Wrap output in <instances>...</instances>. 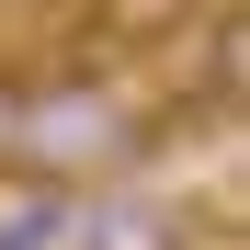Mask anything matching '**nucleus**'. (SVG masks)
Segmentation results:
<instances>
[{"mask_svg":"<svg viewBox=\"0 0 250 250\" xmlns=\"http://www.w3.org/2000/svg\"><path fill=\"white\" fill-rule=\"evenodd\" d=\"M12 148H23V171H46V182H68L80 159H103V148H125V103L103 91L91 68H68V80H23V114H12Z\"/></svg>","mask_w":250,"mask_h":250,"instance_id":"1","label":"nucleus"},{"mask_svg":"<svg viewBox=\"0 0 250 250\" xmlns=\"http://www.w3.org/2000/svg\"><path fill=\"white\" fill-rule=\"evenodd\" d=\"M193 12H216V0H80V23H91V46L114 57H148V46H182Z\"/></svg>","mask_w":250,"mask_h":250,"instance_id":"2","label":"nucleus"},{"mask_svg":"<svg viewBox=\"0 0 250 250\" xmlns=\"http://www.w3.org/2000/svg\"><path fill=\"white\" fill-rule=\"evenodd\" d=\"M68 182L46 171H0V250H68Z\"/></svg>","mask_w":250,"mask_h":250,"instance_id":"3","label":"nucleus"},{"mask_svg":"<svg viewBox=\"0 0 250 250\" xmlns=\"http://www.w3.org/2000/svg\"><path fill=\"white\" fill-rule=\"evenodd\" d=\"M80 250H182V216L171 205H148V193H103L91 216H68Z\"/></svg>","mask_w":250,"mask_h":250,"instance_id":"4","label":"nucleus"}]
</instances>
